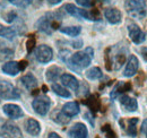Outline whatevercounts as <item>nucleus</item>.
Segmentation results:
<instances>
[{
  "instance_id": "1",
  "label": "nucleus",
  "mask_w": 147,
  "mask_h": 138,
  "mask_svg": "<svg viewBox=\"0 0 147 138\" xmlns=\"http://www.w3.org/2000/svg\"><path fill=\"white\" fill-rule=\"evenodd\" d=\"M93 57H94V51L92 48H87L84 51L76 52L73 54L67 62L68 66H70L75 70H80V69L87 68L91 65Z\"/></svg>"
},
{
  "instance_id": "2",
  "label": "nucleus",
  "mask_w": 147,
  "mask_h": 138,
  "mask_svg": "<svg viewBox=\"0 0 147 138\" xmlns=\"http://www.w3.org/2000/svg\"><path fill=\"white\" fill-rule=\"evenodd\" d=\"M125 8L131 17L137 19H143L147 15L146 3L144 0H126Z\"/></svg>"
},
{
  "instance_id": "3",
  "label": "nucleus",
  "mask_w": 147,
  "mask_h": 138,
  "mask_svg": "<svg viewBox=\"0 0 147 138\" xmlns=\"http://www.w3.org/2000/svg\"><path fill=\"white\" fill-rule=\"evenodd\" d=\"M55 18L57 17H52V15H50V14L41 17L36 22L37 30L41 32H44L47 34H51L53 30H57L59 27V22Z\"/></svg>"
},
{
  "instance_id": "4",
  "label": "nucleus",
  "mask_w": 147,
  "mask_h": 138,
  "mask_svg": "<svg viewBox=\"0 0 147 138\" xmlns=\"http://www.w3.org/2000/svg\"><path fill=\"white\" fill-rule=\"evenodd\" d=\"M0 97L5 100H18L19 91L9 82H0Z\"/></svg>"
},
{
  "instance_id": "5",
  "label": "nucleus",
  "mask_w": 147,
  "mask_h": 138,
  "mask_svg": "<svg viewBox=\"0 0 147 138\" xmlns=\"http://www.w3.org/2000/svg\"><path fill=\"white\" fill-rule=\"evenodd\" d=\"M35 58L40 64H48L53 58V51L49 45L41 44L35 50Z\"/></svg>"
},
{
  "instance_id": "6",
  "label": "nucleus",
  "mask_w": 147,
  "mask_h": 138,
  "mask_svg": "<svg viewBox=\"0 0 147 138\" xmlns=\"http://www.w3.org/2000/svg\"><path fill=\"white\" fill-rule=\"evenodd\" d=\"M0 136L2 138H23L18 127L11 122H6L0 129Z\"/></svg>"
},
{
  "instance_id": "7",
  "label": "nucleus",
  "mask_w": 147,
  "mask_h": 138,
  "mask_svg": "<svg viewBox=\"0 0 147 138\" xmlns=\"http://www.w3.org/2000/svg\"><path fill=\"white\" fill-rule=\"evenodd\" d=\"M128 33L130 40L136 43V44H142L145 41V33L140 30V27L135 24V23H130L128 25Z\"/></svg>"
},
{
  "instance_id": "8",
  "label": "nucleus",
  "mask_w": 147,
  "mask_h": 138,
  "mask_svg": "<svg viewBox=\"0 0 147 138\" xmlns=\"http://www.w3.org/2000/svg\"><path fill=\"white\" fill-rule=\"evenodd\" d=\"M51 102L48 97L43 96V97H36L33 102H32V106L34 109V111L40 116H45L49 112Z\"/></svg>"
},
{
  "instance_id": "9",
  "label": "nucleus",
  "mask_w": 147,
  "mask_h": 138,
  "mask_svg": "<svg viewBox=\"0 0 147 138\" xmlns=\"http://www.w3.org/2000/svg\"><path fill=\"white\" fill-rule=\"evenodd\" d=\"M63 9L74 17L76 18H85V19H88V20H94L93 19L92 14L85 9H79L77 8L75 5H71V3H68L63 7Z\"/></svg>"
},
{
  "instance_id": "10",
  "label": "nucleus",
  "mask_w": 147,
  "mask_h": 138,
  "mask_svg": "<svg viewBox=\"0 0 147 138\" xmlns=\"http://www.w3.org/2000/svg\"><path fill=\"white\" fill-rule=\"evenodd\" d=\"M68 136H69V138H88L87 127L84 123L78 122V123L74 124L73 127L69 129Z\"/></svg>"
},
{
  "instance_id": "11",
  "label": "nucleus",
  "mask_w": 147,
  "mask_h": 138,
  "mask_svg": "<svg viewBox=\"0 0 147 138\" xmlns=\"http://www.w3.org/2000/svg\"><path fill=\"white\" fill-rule=\"evenodd\" d=\"M138 68H139V60H138V58L136 55H130L128 61H127L126 68L123 70V76L125 77H132L138 71Z\"/></svg>"
},
{
  "instance_id": "12",
  "label": "nucleus",
  "mask_w": 147,
  "mask_h": 138,
  "mask_svg": "<svg viewBox=\"0 0 147 138\" xmlns=\"http://www.w3.org/2000/svg\"><path fill=\"white\" fill-rule=\"evenodd\" d=\"M2 110H3V113L11 119H18L24 116V112L20 109V106L16 105V104H6V105H3Z\"/></svg>"
},
{
  "instance_id": "13",
  "label": "nucleus",
  "mask_w": 147,
  "mask_h": 138,
  "mask_svg": "<svg viewBox=\"0 0 147 138\" xmlns=\"http://www.w3.org/2000/svg\"><path fill=\"white\" fill-rule=\"evenodd\" d=\"M61 83L62 85L70 89H73L75 92H78L79 91V82L77 80V78L70 75V74H63L61 75Z\"/></svg>"
},
{
  "instance_id": "14",
  "label": "nucleus",
  "mask_w": 147,
  "mask_h": 138,
  "mask_svg": "<svg viewBox=\"0 0 147 138\" xmlns=\"http://www.w3.org/2000/svg\"><path fill=\"white\" fill-rule=\"evenodd\" d=\"M104 17L107 18V20L110 23V24H119L122 19V15H121V12L117 8H108L105 9L104 12Z\"/></svg>"
},
{
  "instance_id": "15",
  "label": "nucleus",
  "mask_w": 147,
  "mask_h": 138,
  "mask_svg": "<svg viewBox=\"0 0 147 138\" xmlns=\"http://www.w3.org/2000/svg\"><path fill=\"white\" fill-rule=\"evenodd\" d=\"M120 103L122 105V108L128 112H135L138 109L137 101L128 95H121L120 96Z\"/></svg>"
},
{
  "instance_id": "16",
  "label": "nucleus",
  "mask_w": 147,
  "mask_h": 138,
  "mask_svg": "<svg viewBox=\"0 0 147 138\" xmlns=\"http://www.w3.org/2000/svg\"><path fill=\"white\" fill-rule=\"evenodd\" d=\"M2 71L9 76H16L20 71V68H19V62H16V61H8L6 64H3L2 66Z\"/></svg>"
},
{
  "instance_id": "17",
  "label": "nucleus",
  "mask_w": 147,
  "mask_h": 138,
  "mask_svg": "<svg viewBox=\"0 0 147 138\" xmlns=\"http://www.w3.org/2000/svg\"><path fill=\"white\" fill-rule=\"evenodd\" d=\"M25 129L32 136H37L41 133V126H40V123L35 119L26 120V122H25Z\"/></svg>"
},
{
  "instance_id": "18",
  "label": "nucleus",
  "mask_w": 147,
  "mask_h": 138,
  "mask_svg": "<svg viewBox=\"0 0 147 138\" xmlns=\"http://www.w3.org/2000/svg\"><path fill=\"white\" fill-rule=\"evenodd\" d=\"M66 116L68 117H75L79 113V105L77 102H68L62 106V110H61Z\"/></svg>"
},
{
  "instance_id": "19",
  "label": "nucleus",
  "mask_w": 147,
  "mask_h": 138,
  "mask_svg": "<svg viewBox=\"0 0 147 138\" xmlns=\"http://www.w3.org/2000/svg\"><path fill=\"white\" fill-rule=\"evenodd\" d=\"M20 82H22V84L24 85L25 88H27V89H30V91L34 89V88L37 86V79L32 75V74H27V75L23 76V77L20 78Z\"/></svg>"
},
{
  "instance_id": "20",
  "label": "nucleus",
  "mask_w": 147,
  "mask_h": 138,
  "mask_svg": "<svg viewBox=\"0 0 147 138\" xmlns=\"http://www.w3.org/2000/svg\"><path fill=\"white\" fill-rule=\"evenodd\" d=\"M61 72H62V70H61L60 67L52 66V67H50V68L47 70V79L49 82H55L60 77Z\"/></svg>"
},
{
  "instance_id": "21",
  "label": "nucleus",
  "mask_w": 147,
  "mask_h": 138,
  "mask_svg": "<svg viewBox=\"0 0 147 138\" xmlns=\"http://www.w3.org/2000/svg\"><path fill=\"white\" fill-rule=\"evenodd\" d=\"M138 122L137 118H134V119H129L127 120V127L125 128L127 135L129 137H136L137 136V128H136V123Z\"/></svg>"
},
{
  "instance_id": "22",
  "label": "nucleus",
  "mask_w": 147,
  "mask_h": 138,
  "mask_svg": "<svg viewBox=\"0 0 147 138\" xmlns=\"http://www.w3.org/2000/svg\"><path fill=\"white\" fill-rule=\"evenodd\" d=\"M0 36L3 39H8V40H13L16 36V31L11 27H7L0 24Z\"/></svg>"
},
{
  "instance_id": "23",
  "label": "nucleus",
  "mask_w": 147,
  "mask_h": 138,
  "mask_svg": "<svg viewBox=\"0 0 147 138\" xmlns=\"http://www.w3.org/2000/svg\"><path fill=\"white\" fill-rule=\"evenodd\" d=\"M60 32L63 34L68 35V36H77L82 32V27L80 26H66V27H61Z\"/></svg>"
},
{
  "instance_id": "24",
  "label": "nucleus",
  "mask_w": 147,
  "mask_h": 138,
  "mask_svg": "<svg viewBox=\"0 0 147 138\" xmlns=\"http://www.w3.org/2000/svg\"><path fill=\"white\" fill-rule=\"evenodd\" d=\"M103 74H102V70L98 68V67H93V68L88 69L86 71V77L91 80H96V79H100L102 78Z\"/></svg>"
},
{
  "instance_id": "25",
  "label": "nucleus",
  "mask_w": 147,
  "mask_h": 138,
  "mask_svg": "<svg viewBox=\"0 0 147 138\" xmlns=\"http://www.w3.org/2000/svg\"><path fill=\"white\" fill-rule=\"evenodd\" d=\"M52 91L55 92L57 95H59L61 97H65V99H69L71 96V94L69 93V91H67L66 88L60 86L59 84H52Z\"/></svg>"
},
{
  "instance_id": "26",
  "label": "nucleus",
  "mask_w": 147,
  "mask_h": 138,
  "mask_svg": "<svg viewBox=\"0 0 147 138\" xmlns=\"http://www.w3.org/2000/svg\"><path fill=\"white\" fill-rule=\"evenodd\" d=\"M125 59H126L125 54H122V53H118V54H115L114 60H113V67H114L115 70L120 69V67H121V66L123 65V62H125Z\"/></svg>"
},
{
  "instance_id": "27",
  "label": "nucleus",
  "mask_w": 147,
  "mask_h": 138,
  "mask_svg": "<svg viewBox=\"0 0 147 138\" xmlns=\"http://www.w3.org/2000/svg\"><path fill=\"white\" fill-rule=\"evenodd\" d=\"M13 55H14V51L10 50V49L5 48V49L0 50V60H1V61H2V60L10 59V58H13Z\"/></svg>"
},
{
  "instance_id": "28",
  "label": "nucleus",
  "mask_w": 147,
  "mask_h": 138,
  "mask_svg": "<svg viewBox=\"0 0 147 138\" xmlns=\"http://www.w3.org/2000/svg\"><path fill=\"white\" fill-rule=\"evenodd\" d=\"M86 104L92 109V110H97L100 108V101L95 97V96H91L87 101H86Z\"/></svg>"
},
{
  "instance_id": "29",
  "label": "nucleus",
  "mask_w": 147,
  "mask_h": 138,
  "mask_svg": "<svg viewBox=\"0 0 147 138\" xmlns=\"http://www.w3.org/2000/svg\"><path fill=\"white\" fill-rule=\"evenodd\" d=\"M102 131H104V133H105V135H107V138H117V136H115V133L112 130V128H111L109 124H105V126H103V128H102Z\"/></svg>"
},
{
  "instance_id": "30",
  "label": "nucleus",
  "mask_w": 147,
  "mask_h": 138,
  "mask_svg": "<svg viewBox=\"0 0 147 138\" xmlns=\"http://www.w3.org/2000/svg\"><path fill=\"white\" fill-rule=\"evenodd\" d=\"M57 118H58V119H57V121H58L59 123H67V122H69V121H70V119H71L70 117L66 116V114H65L62 111H61V112L58 114V117H57Z\"/></svg>"
},
{
  "instance_id": "31",
  "label": "nucleus",
  "mask_w": 147,
  "mask_h": 138,
  "mask_svg": "<svg viewBox=\"0 0 147 138\" xmlns=\"http://www.w3.org/2000/svg\"><path fill=\"white\" fill-rule=\"evenodd\" d=\"M34 45H35V39L34 37H30L27 40V42H26V50H27L28 53H31V52L33 51Z\"/></svg>"
},
{
  "instance_id": "32",
  "label": "nucleus",
  "mask_w": 147,
  "mask_h": 138,
  "mask_svg": "<svg viewBox=\"0 0 147 138\" xmlns=\"http://www.w3.org/2000/svg\"><path fill=\"white\" fill-rule=\"evenodd\" d=\"M76 2L78 5H80L82 7H85V8H88V7L93 6V0H76Z\"/></svg>"
},
{
  "instance_id": "33",
  "label": "nucleus",
  "mask_w": 147,
  "mask_h": 138,
  "mask_svg": "<svg viewBox=\"0 0 147 138\" xmlns=\"http://www.w3.org/2000/svg\"><path fill=\"white\" fill-rule=\"evenodd\" d=\"M142 134H144L147 138V119L142 122Z\"/></svg>"
},
{
  "instance_id": "34",
  "label": "nucleus",
  "mask_w": 147,
  "mask_h": 138,
  "mask_svg": "<svg viewBox=\"0 0 147 138\" xmlns=\"http://www.w3.org/2000/svg\"><path fill=\"white\" fill-rule=\"evenodd\" d=\"M15 17H16V14L11 12V13H9V16L6 18V20H7V22H13V20L15 19Z\"/></svg>"
},
{
  "instance_id": "35",
  "label": "nucleus",
  "mask_w": 147,
  "mask_h": 138,
  "mask_svg": "<svg viewBox=\"0 0 147 138\" xmlns=\"http://www.w3.org/2000/svg\"><path fill=\"white\" fill-rule=\"evenodd\" d=\"M26 67H27V61L23 60V61H20V62H19V68H20V70H24Z\"/></svg>"
},
{
  "instance_id": "36",
  "label": "nucleus",
  "mask_w": 147,
  "mask_h": 138,
  "mask_svg": "<svg viewBox=\"0 0 147 138\" xmlns=\"http://www.w3.org/2000/svg\"><path fill=\"white\" fill-rule=\"evenodd\" d=\"M48 138H61V137H60L57 133H50V134H49V137Z\"/></svg>"
},
{
  "instance_id": "37",
  "label": "nucleus",
  "mask_w": 147,
  "mask_h": 138,
  "mask_svg": "<svg viewBox=\"0 0 147 138\" xmlns=\"http://www.w3.org/2000/svg\"><path fill=\"white\" fill-rule=\"evenodd\" d=\"M48 2L50 5H58L59 2H61V0H48Z\"/></svg>"
},
{
  "instance_id": "38",
  "label": "nucleus",
  "mask_w": 147,
  "mask_h": 138,
  "mask_svg": "<svg viewBox=\"0 0 147 138\" xmlns=\"http://www.w3.org/2000/svg\"><path fill=\"white\" fill-rule=\"evenodd\" d=\"M74 48H80L82 47V41H79V42H74L73 43Z\"/></svg>"
},
{
  "instance_id": "39",
  "label": "nucleus",
  "mask_w": 147,
  "mask_h": 138,
  "mask_svg": "<svg viewBox=\"0 0 147 138\" xmlns=\"http://www.w3.org/2000/svg\"><path fill=\"white\" fill-rule=\"evenodd\" d=\"M142 53H143V55H144V58L147 60V48H144V49H142Z\"/></svg>"
},
{
  "instance_id": "40",
  "label": "nucleus",
  "mask_w": 147,
  "mask_h": 138,
  "mask_svg": "<svg viewBox=\"0 0 147 138\" xmlns=\"http://www.w3.org/2000/svg\"><path fill=\"white\" fill-rule=\"evenodd\" d=\"M47 89H48V88H47V86H43V92H48Z\"/></svg>"
},
{
  "instance_id": "41",
  "label": "nucleus",
  "mask_w": 147,
  "mask_h": 138,
  "mask_svg": "<svg viewBox=\"0 0 147 138\" xmlns=\"http://www.w3.org/2000/svg\"><path fill=\"white\" fill-rule=\"evenodd\" d=\"M8 1H11V2H15L16 0H8Z\"/></svg>"
},
{
  "instance_id": "42",
  "label": "nucleus",
  "mask_w": 147,
  "mask_h": 138,
  "mask_svg": "<svg viewBox=\"0 0 147 138\" xmlns=\"http://www.w3.org/2000/svg\"><path fill=\"white\" fill-rule=\"evenodd\" d=\"M101 1H110V0H101Z\"/></svg>"
},
{
  "instance_id": "43",
  "label": "nucleus",
  "mask_w": 147,
  "mask_h": 138,
  "mask_svg": "<svg viewBox=\"0 0 147 138\" xmlns=\"http://www.w3.org/2000/svg\"><path fill=\"white\" fill-rule=\"evenodd\" d=\"M0 99H1V97H0Z\"/></svg>"
}]
</instances>
